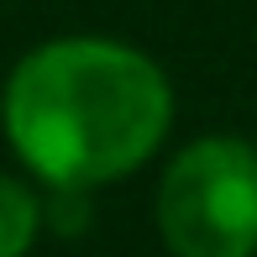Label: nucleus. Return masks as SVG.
<instances>
[{
	"instance_id": "obj_1",
	"label": "nucleus",
	"mask_w": 257,
	"mask_h": 257,
	"mask_svg": "<svg viewBox=\"0 0 257 257\" xmlns=\"http://www.w3.org/2000/svg\"><path fill=\"white\" fill-rule=\"evenodd\" d=\"M173 95L153 58L105 37H63L27 53L6 84V137L58 189L137 168L168 132Z\"/></svg>"
},
{
	"instance_id": "obj_2",
	"label": "nucleus",
	"mask_w": 257,
	"mask_h": 257,
	"mask_svg": "<svg viewBox=\"0 0 257 257\" xmlns=\"http://www.w3.org/2000/svg\"><path fill=\"white\" fill-rule=\"evenodd\" d=\"M158 226L173 257L257 252V153L241 137H200L158 189Z\"/></svg>"
},
{
	"instance_id": "obj_3",
	"label": "nucleus",
	"mask_w": 257,
	"mask_h": 257,
	"mask_svg": "<svg viewBox=\"0 0 257 257\" xmlns=\"http://www.w3.org/2000/svg\"><path fill=\"white\" fill-rule=\"evenodd\" d=\"M37 236V200L21 184L0 179V257H27Z\"/></svg>"
}]
</instances>
